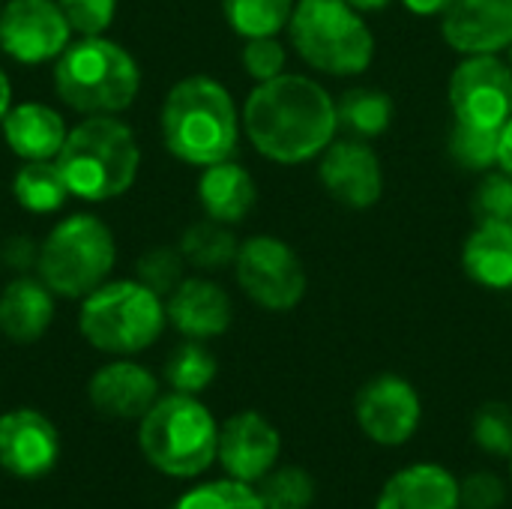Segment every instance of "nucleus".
<instances>
[{
	"instance_id": "38",
	"label": "nucleus",
	"mask_w": 512,
	"mask_h": 509,
	"mask_svg": "<svg viewBox=\"0 0 512 509\" xmlns=\"http://www.w3.org/2000/svg\"><path fill=\"white\" fill-rule=\"evenodd\" d=\"M0 264L15 276H27L39 264V243L27 234H12L0 243Z\"/></svg>"
},
{
	"instance_id": "40",
	"label": "nucleus",
	"mask_w": 512,
	"mask_h": 509,
	"mask_svg": "<svg viewBox=\"0 0 512 509\" xmlns=\"http://www.w3.org/2000/svg\"><path fill=\"white\" fill-rule=\"evenodd\" d=\"M498 165L512 177V117L501 129V162Z\"/></svg>"
},
{
	"instance_id": "9",
	"label": "nucleus",
	"mask_w": 512,
	"mask_h": 509,
	"mask_svg": "<svg viewBox=\"0 0 512 509\" xmlns=\"http://www.w3.org/2000/svg\"><path fill=\"white\" fill-rule=\"evenodd\" d=\"M234 273L243 294L270 312H288L306 294V270L300 258L288 243L270 234H258L240 243Z\"/></svg>"
},
{
	"instance_id": "26",
	"label": "nucleus",
	"mask_w": 512,
	"mask_h": 509,
	"mask_svg": "<svg viewBox=\"0 0 512 509\" xmlns=\"http://www.w3.org/2000/svg\"><path fill=\"white\" fill-rule=\"evenodd\" d=\"M336 117H339V126L351 129L354 135L375 138V135L387 132V126L393 120V99L384 90L354 87V90L342 93V99L336 102Z\"/></svg>"
},
{
	"instance_id": "39",
	"label": "nucleus",
	"mask_w": 512,
	"mask_h": 509,
	"mask_svg": "<svg viewBox=\"0 0 512 509\" xmlns=\"http://www.w3.org/2000/svg\"><path fill=\"white\" fill-rule=\"evenodd\" d=\"M417 15H444L453 0H402Z\"/></svg>"
},
{
	"instance_id": "34",
	"label": "nucleus",
	"mask_w": 512,
	"mask_h": 509,
	"mask_svg": "<svg viewBox=\"0 0 512 509\" xmlns=\"http://www.w3.org/2000/svg\"><path fill=\"white\" fill-rule=\"evenodd\" d=\"M72 33L78 36H102L114 15H117V0H57Z\"/></svg>"
},
{
	"instance_id": "43",
	"label": "nucleus",
	"mask_w": 512,
	"mask_h": 509,
	"mask_svg": "<svg viewBox=\"0 0 512 509\" xmlns=\"http://www.w3.org/2000/svg\"><path fill=\"white\" fill-rule=\"evenodd\" d=\"M507 51H510V66H512V45H510V48H507Z\"/></svg>"
},
{
	"instance_id": "22",
	"label": "nucleus",
	"mask_w": 512,
	"mask_h": 509,
	"mask_svg": "<svg viewBox=\"0 0 512 509\" xmlns=\"http://www.w3.org/2000/svg\"><path fill=\"white\" fill-rule=\"evenodd\" d=\"M255 198H258V189H255L252 174L231 159L207 165L198 180V201L204 207V216L222 225L243 222L249 210L255 207Z\"/></svg>"
},
{
	"instance_id": "2",
	"label": "nucleus",
	"mask_w": 512,
	"mask_h": 509,
	"mask_svg": "<svg viewBox=\"0 0 512 509\" xmlns=\"http://www.w3.org/2000/svg\"><path fill=\"white\" fill-rule=\"evenodd\" d=\"M159 123L171 156L207 168L234 156L243 120L225 84L210 75H189L168 90Z\"/></svg>"
},
{
	"instance_id": "12",
	"label": "nucleus",
	"mask_w": 512,
	"mask_h": 509,
	"mask_svg": "<svg viewBox=\"0 0 512 509\" xmlns=\"http://www.w3.org/2000/svg\"><path fill=\"white\" fill-rule=\"evenodd\" d=\"M363 435L381 447H399L420 429L423 405L417 390L399 375H381L369 381L354 402Z\"/></svg>"
},
{
	"instance_id": "19",
	"label": "nucleus",
	"mask_w": 512,
	"mask_h": 509,
	"mask_svg": "<svg viewBox=\"0 0 512 509\" xmlns=\"http://www.w3.org/2000/svg\"><path fill=\"white\" fill-rule=\"evenodd\" d=\"M3 141L21 162L36 159H57V153L66 144L69 126L63 114L45 102H18L12 105L3 120Z\"/></svg>"
},
{
	"instance_id": "7",
	"label": "nucleus",
	"mask_w": 512,
	"mask_h": 509,
	"mask_svg": "<svg viewBox=\"0 0 512 509\" xmlns=\"http://www.w3.org/2000/svg\"><path fill=\"white\" fill-rule=\"evenodd\" d=\"M117 264L114 231L93 213L60 219L39 243L36 276L63 300H84L108 282Z\"/></svg>"
},
{
	"instance_id": "21",
	"label": "nucleus",
	"mask_w": 512,
	"mask_h": 509,
	"mask_svg": "<svg viewBox=\"0 0 512 509\" xmlns=\"http://www.w3.org/2000/svg\"><path fill=\"white\" fill-rule=\"evenodd\" d=\"M459 480L444 468L432 462L408 465L399 474H393L375 509H459Z\"/></svg>"
},
{
	"instance_id": "11",
	"label": "nucleus",
	"mask_w": 512,
	"mask_h": 509,
	"mask_svg": "<svg viewBox=\"0 0 512 509\" xmlns=\"http://www.w3.org/2000/svg\"><path fill=\"white\" fill-rule=\"evenodd\" d=\"M456 120L501 129L512 117V66L495 54H465L450 78Z\"/></svg>"
},
{
	"instance_id": "4",
	"label": "nucleus",
	"mask_w": 512,
	"mask_h": 509,
	"mask_svg": "<svg viewBox=\"0 0 512 509\" xmlns=\"http://www.w3.org/2000/svg\"><path fill=\"white\" fill-rule=\"evenodd\" d=\"M54 90L63 105L84 117H117L141 90V66L129 48L105 33L81 36L54 60Z\"/></svg>"
},
{
	"instance_id": "13",
	"label": "nucleus",
	"mask_w": 512,
	"mask_h": 509,
	"mask_svg": "<svg viewBox=\"0 0 512 509\" xmlns=\"http://www.w3.org/2000/svg\"><path fill=\"white\" fill-rule=\"evenodd\" d=\"M282 438L276 426L258 411H240L225 420L219 429V453L216 459L228 471L231 480L261 483L279 462Z\"/></svg>"
},
{
	"instance_id": "20",
	"label": "nucleus",
	"mask_w": 512,
	"mask_h": 509,
	"mask_svg": "<svg viewBox=\"0 0 512 509\" xmlns=\"http://www.w3.org/2000/svg\"><path fill=\"white\" fill-rule=\"evenodd\" d=\"M54 321V291L39 276H15L0 291V333L15 345L39 342Z\"/></svg>"
},
{
	"instance_id": "18",
	"label": "nucleus",
	"mask_w": 512,
	"mask_h": 509,
	"mask_svg": "<svg viewBox=\"0 0 512 509\" xmlns=\"http://www.w3.org/2000/svg\"><path fill=\"white\" fill-rule=\"evenodd\" d=\"M168 321L171 327L186 336V339H216L231 327L234 309H231V297L225 294L222 285L204 279V276H192L183 279L165 303Z\"/></svg>"
},
{
	"instance_id": "16",
	"label": "nucleus",
	"mask_w": 512,
	"mask_h": 509,
	"mask_svg": "<svg viewBox=\"0 0 512 509\" xmlns=\"http://www.w3.org/2000/svg\"><path fill=\"white\" fill-rule=\"evenodd\" d=\"M441 33L462 54H498L512 45V0H453Z\"/></svg>"
},
{
	"instance_id": "6",
	"label": "nucleus",
	"mask_w": 512,
	"mask_h": 509,
	"mask_svg": "<svg viewBox=\"0 0 512 509\" xmlns=\"http://www.w3.org/2000/svg\"><path fill=\"white\" fill-rule=\"evenodd\" d=\"M138 444L147 462L168 477H198L219 453V426L213 414L189 393L159 396L141 417Z\"/></svg>"
},
{
	"instance_id": "25",
	"label": "nucleus",
	"mask_w": 512,
	"mask_h": 509,
	"mask_svg": "<svg viewBox=\"0 0 512 509\" xmlns=\"http://www.w3.org/2000/svg\"><path fill=\"white\" fill-rule=\"evenodd\" d=\"M180 255L186 258V264H192L201 273H219L225 267H231L237 261L240 243L231 231V225H222L216 219H198L192 222L183 237H180Z\"/></svg>"
},
{
	"instance_id": "44",
	"label": "nucleus",
	"mask_w": 512,
	"mask_h": 509,
	"mask_svg": "<svg viewBox=\"0 0 512 509\" xmlns=\"http://www.w3.org/2000/svg\"><path fill=\"white\" fill-rule=\"evenodd\" d=\"M0 6H3V3H0Z\"/></svg>"
},
{
	"instance_id": "33",
	"label": "nucleus",
	"mask_w": 512,
	"mask_h": 509,
	"mask_svg": "<svg viewBox=\"0 0 512 509\" xmlns=\"http://www.w3.org/2000/svg\"><path fill=\"white\" fill-rule=\"evenodd\" d=\"M474 441L483 453L495 459H512V408L504 402H489L474 417Z\"/></svg>"
},
{
	"instance_id": "5",
	"label": "nucleus",
	"mask_w": 512,
	"mask_h": 509,
	"mask_svg": "<svg viewBox=\"0 0 512 509\" xmlns=\"http://www.w3.org/2000/svg\"><path fill=\"white\" fill-rule=\"evenodd\" d=\"M165 300L138 279H108L81 300L78 330L102 354L132 357L165 330Z\"/></svg>"
},
{
	"instance_id": "28",
	"label": "nucleus",
	"mask_w": 512,
	"mask_h": 509,
	"mask_svg": "<svg viewBox=\"0 0 512 509\" xmlns=\"http://www.w3.org/2000/svg\"><path fill=\"white\" fill-rule=\"evenodd\" d=\"M213 378H216V357L198 339H189L180 348H174L165 363V381L174 387V393L198 396L213 384Z\"/></svg>"
},
{
	"instance_id": "29",
	"label": "nucleus",
	"mask_w": 512,
	"mask_h": 509,
	"mask_svg": "<svg viewBox=\"0 0 512 509\" xmlns=\"http://www.w3.org/2000/svg\"><path fill=\"white\" fill-rule=\"evenodd\" d=\"M501 129H489V126H474V123L456 120L453 135H450V153H453V159L462 168L489 171L492 165L501 162Z\"/></svg>"
},
{
	"instance_id": "17",
	"label": "nucleus",
	"mask_w": 512,
	"mask_h": 509,
	"mask_svg": "<svg viewBox=\"0 0 512 509\" xmlns=\"http://www.w3.org/2000/svg\"><path fill=\"white\" fill-rule=\"evenodd\" d=\"M87 399L105 417L141 420L159 399V381L141 363L114 360L93 372L87 384Z\"/></svg>"
},
{
	"instance_id": "41",
	"label": "nucleus",
	"mask_w": 512,
	"mask_h": 509,
	"mask_svg": "<svg viewBox=\"0 0 512 509\" xmlns=\"http://www.w3.org/2000/svg\"><path fill=\"white\" fill-rule=\"evenodd\" d=\"M9 108H12V81H9L6 69L0 66V120Z\"/></svg>"
},
{
	"instance_id": "8",
	"label": "nucleus",
	"mask_w": 512,
	"mask_h": 509,
	"mask_svg": "<svg viewBox=\"0 0 512 509\" xmlns=\"http://www.w3.org/2000/svg\"><path fill=\"white\" fill-rule=\"evenodd\" d=\"M288 33L297 54L327 75H357L375 54L372 30L348 0H297Z\"/></svg>"
},
{
	"instance_id": "1",
	"label": "nucleus",
	"mask_w": 512,
	"mask_h": 509,
	"mask_svg": "<svg viewBox=\"0 0 512 509\" xmlns=\"http://www.w3.org/2000/svg\"><path fill=\"white\" fill-rule=\"evenodd\" d=\"M243 129L252 147L279 165L321 156L339 129L336 99L306 75H276L255 84L243 105Z\"/></svg>"
},
{
	"instance_id": "30",
	"label": "nucleus",
	"mask_w": 512,
	"mask_h": 509,
	"mask_svg": "<svg viewBox=\"0 0 512 509\" xmlns=\"http://www.w3.org/2000/svg\"><path fill=\"white\" fill-rule=\"evenodd\" d=\"M258 498L264 509H309L315 501V480L303 468H273L261 486Z\"/></svg>"
},
{
	"instance_id": "15",
	"label": "nucleus",
	"mask_w": 512,
	"mask_h": 509,
	"mask_svg": "<svg viewBox=\"0 0 512 509\" xmlns=\"http://www.w3.org/2000/svg\"><path fill=\"white\" fill-rule=\"evenodd\" d=\"M318 177L339 204L354 210L372 207L384 192L381 162L363 141H333L321 156Z\"/></svg>"
},
{
	"instance_id": "24",
	"label": "nucleus",
	"mask_w": 512,
	"mask_h": 509,
	"mask_svg": "<svg viewBox=\"0 0 512 509\" xmlns=\"http://www.w3.org/2000/svg\"><path fill=\"white\" fill-rule=\"evenodd\" d=\"M12 198L27 213L51 216V213L63 210L69 189H66L63 174L54 159H36V162H24L12 174Z\"/></svg>"
},
{
	"instance_id": "42",
	"label": "nucleus",
	"mask_w": 512,
	"mask_h": 509,
	"mask_svg": "<svg viewBox=\"0 0 512 509\" xmlns=\"http://www.w3.org/2000/svg\"><path fill=\"white\" fill-rule=\"evenodd\" d=\"M354 9H384L390 0H348Z\"/></svg>"
},
{
	"instance_id": "14",
	"label": "nucleus",
	"mask_w": 512,
	"mask_h": 509,
	"mask_svg": "<svg viewBox=\"0 0 512 509\" xmlns=\"http://www.w3.org/2000/svg\"><path fill=\"white\" fill-rule=\"evenodd\" d=\"M60 456V435L54 423L33 411L15 408L0 417V468L18 480L45 477Z\"/></svg>"
},
{
	"instance_id": "10",
	"label": "nucleus",
	"mask_w": 512,
	"mask_h": 509,
	"mask_svg": "<svg viewBox=\"0 0 512 509\" xmlns=\"http://www.w3.org/2000/svg\"><path fill=\"white\" fill-rule=\"evenodd\" d=\"M72 27L57 0H9L0 6V51L21 66L57 60Z\"/></svg>"
},
{
	"instance_id": "31",
	"label": "nucleus",
	"mask_w": 512,
	"mask_h": 509,
	"mask_svg": "<svg viewBox=\"0 0 512 509\" xmlns=\"http://www.w3.org/2000/svg\"><path fill=\"white\" fill-rule=\"evenodd\" d=\"M171 509H264V504L249 483L216 480L186 492Z\"/></svg>"
},
{
	"instance_id": "3",
	"label": "nucleus",
	"mask_w": 512,
	"mask_h": 509,
	"mask_svg": "<svg viewBox=\"0 0 512 509\" xmlns=\"http://www.w3.org/2000/svg\"><path fill=\"white\" fill-rule=\"evenodd\" d=\"M54 162L72 198L102 204L132 189L141 168V147L123 120L99 114L69 129Z\"/></svg>"
},
{
	"instance_id": "35",
	"label": "nucleus",
	"mask_w": 512,
	"mask_h": 509,
	"mask_svg": "<svg viewBox=\"0 0 512 509\" xmlns=\"http://www.w3.org/2000/svg\"><path fill=\"white\" fill-rule=\"evenodd\" d=\"M474 216L480 222H512V177L489 174L474 195Z\"/></svg>"
},
{
	"instance_id": "36",
	"label": "nucleus",
	"mask_w": 512,
	"mask_h": 509,
	"mask_svg": "<svg viewBox=\"0 0 512 509\" xmlns=\"http://www.w3.org/2000/svg\"><path fill=\"white\" fill-rule=\"evenodd\" d=\"M243 69L249 72V78L255 84L282 75V69H285V48H282V42H276V36L246 39V45H243Z\"/></svg>"
},
{
	"instance_id": "27",
	"label": "nucleus",
	"mask_w": 512,
	"mask_h": 509,
	"mask_svg": "<svg viewBox=\"0 0 512 509\" xmlns=\"http://www.w3.org/2000/svg\"><path fill=\"white\" fill-rule=\"evenodd\" d=\"M222 12L231 30L243 39L276 36L288 27L294 0H222Z\"/></svg>"
},
{
	"instance_id": "37",
	"label": "nucleus",
	"mask_w": 512,
	"mask_h": 509,
	"mask_svg": "<svg viewBox=\"0 0 512 509\" xmlns=\"http://www.w3.org/2000/svg\"><path fill=\"white\" fill-rule=\"evenodd\" d=\"M507 501V486L492 471H474L459 483V504L465 509H501Z\"/></svg>"
},
{
	"instance_id": "32",
	"label": "nucleus",
	"mask_w": 512,
	"mask_h": 509,
	"mask_svg": "<svg viewBox=\"0 0 512 509\" xmlns=\"http://www.w3.org/2000/svg\"><path fill=\"white\" fill-rule=\"evenodd\" d=\"M186 258L174 246H153L135 261V279L144 282L159 297H168L183 282Z\"/></svg>"
},
{
	"instance_id": "23",
	"label": "nucleus",
	"mask_w": 512,
	"mask_h": 509,
	"mask_svg": "<svg viewBox=\"0 0 512 509\" xmlns=\"http://www.w3.org/2000/svg\"><path fill=\"white\" fill-rule=\"evenodd\" d=\"M462 264L483 288H512V222H480L465 243Z\"/></svg>"
}]
</instances>
